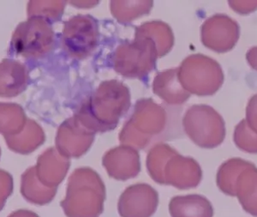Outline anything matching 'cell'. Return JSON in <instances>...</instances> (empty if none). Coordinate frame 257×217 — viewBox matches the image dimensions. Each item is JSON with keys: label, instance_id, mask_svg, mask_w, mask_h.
I'll return each instance as SVG.
<instances>
[{"label": "cell", "instance_id": "obj_1", "mask_svg": "<svg viewBox=\"0 0 257 217\" xmlns=\"http://www.w3.org/2000/svg\"><path fill=\"white\" fill-rule=\"evenodd\" d=\"M130 100V91L123 83L116 80L103 82L83 107L85 127L94 133L113 130L128 111Z\"/></svg>", "mask_w": 257, "mask_h": 217}, {"label": "cell", "instance_id": "obj_2", "mask_svg": "<svg viewBox=\"0 0 257 217\" xmlns=\"http://www.w3.org/2000/svg\"><path fill=\"white\" fill-rule=\"evenodd\" d=\"M147 168L158 184L178 189L195 187L202 178L201 168L193 159L183 157L167 144L153 147L147 157Z\"/></svg>", "mask_w": 257, "mask_h": 217}, {"label": "cell", "instance_id": "obj_3", "mask_svg": "<svg viewBox=\"0 0 257 217\" xmlns=\"http://www.w3.org/2000/svg\"><path fill=\"white\" fill-rule=\"evenodd\" d=\"M67 199L62 206L68 217H99L104 209L105 187L99 174L82 168L73 175Z\"/></svg>", "mask_w": 257, "mask_h": 217}, {"label": "cell", "instance_id": "obj_4", "mask_svg": "<svg viewBox=\"0 0 257 217\" xmlns=\"http://www.w3.org/2000/svg\"><path fill=\"white\" fill-rule=\"evenodd\" d=\"M167 125V114L152 99L140 100L119 134L121 144L143 150L160 135Z\"/></svg>", "mask_w": 257, "mask_h": 217}, {"label": "cell", "instance_id": "obj_5", "mask_svg": "<svg viewBox=\"0 0 257 217\" xmlns=\"http://www.w3.org/2000/svg\"><path fill=\"white\" fill-rule=\"evenodd\" d=\"M159 57L155 42L146 36L135 35V41L120 45L111 61L114 70L131 78H142L155 67Z\"/></svg>", "mask_w": 257, "mask_h": 217}, {"label": "cell", "instance_id": "obj_6", "mask_svg": "<svg viewBox=\"0 0 257 217\" xmlns=\"http://www.w3.org/2000/svg\"><path fill=\"white\" fill-rule=\"evenodd\" d=\"M184 127L188 136L199 146L213 148L222 141V119L210 106H194L189 109Z\"/></svg>", "mask_w": 257, "mask_h": 217}, {"label": "cell", "instance_id": "obj_7", "mask_svg": "<svg viewBox=\"0 0 257 217\" xmlns=\"http://www.w3.org/2000/svg\"><path fill=\"white\" fill-rule=\"evenodd\" d=\"M158 203V192L152 186L137 184L126 188L121 194L117 210L121 217H151Z\"/></svg>", "mask_w": 257, "mask_h": 217}, {"label": "cell", "instance_id": "obj_8", "mask_svg": "<svg viewBox=\"0 0 257 217\" xmlns=\"http://www.w3.org/2000/svg\"><path fill=\"white\" fill-rule=\"evenodd\" d=\"M102 164L109 176L117 180H127L140 173V156L138 150L127 145L113 148L105 153Z\"/></svg>", "mask_w": 257, "mask_h": 217}, {"label": "cell", "instance_id": "obj_9", "mask_svg": "<svg viewBox=\"0 0 257 217\" xmlns=\"http://www.w3.org/2000/svg\"><path fill=\"white\" fill-rule=\"evenodd\" d=\"M178 69L160 72L155 76L153 88L155 94L169 104H181L190 94L180 85Z\"/></svg>", "mask_w": 257, "mask_h": 217}, {"label": "cell", "instance_id": "obj_10", "mask_svg": "<svg viewBox=\"0 0 257 217\" xmlns=\"http://www.w3.org/2000/svg\"><path fill=\"white\" fill-rule=\"evenodd\" d=\"M172 217H212L213 208L202 196L189 195L172 198L169 203Z\"/></svg>", "mask_w": 257, "mask_h": 217}, {"label": "cell", "instance_id": "obj_11", "mask_svg": "<svg viewBox=\"0 0 257 217\" xmlns=\"http://www.w3.org/2000/svg\"><path fill=\"white\" fill-rule=\"evenodd\" d=\"M81 23L74 33L73 53L81 58L89 55L95 49L99 40V30L96 21L90 16L80 17Z\"/></svg>", "mask_w": 257, "mask_h": 217}, {"label": "cell", "instance_id": "obj_12", "mask_svg": "<svg viewBox=\"0 0 257 217\" xmlns=\"http://www.w3.org/2000/svg\"><path fill=\"white\" fill-rule=\"evenodd\" d=\"M137 35L146 36L155 42L159 52V57L169 52L173 44L172 30L167 24L162 22H151L138 27Z\"/></svg>", "mask_w": 257, "mask_h": 217}]
</instances>
